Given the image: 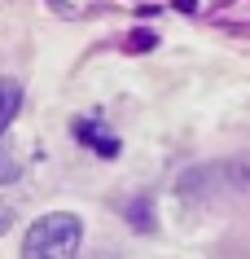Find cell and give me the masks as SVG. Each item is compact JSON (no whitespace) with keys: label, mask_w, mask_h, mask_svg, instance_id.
I'll list each match as a JSON object with an SVG mask.
<instances>
[{"label":"cell","mask_w":250,"mask_h":259,"mask_svg":"<svg viewBox=\"0 0 250 259\" xmlns=\"http://www.w3.org/2000/svg\"><path fill=\"white\" fill-rule=\"evenodd\" d=\"M83 246V220L75 211H48L27 229L22 259H79Z\"/></svg>","instance_id":"cell-1"},{"label":"cell","mask_w":250,"mask_h":259,"mask_svg":"<svg viewBox=\"0 0 250 259\" xmlns=\"http://www.w3.org/2000/svg\"><path fill=\"white\" fill-rule=\"evenodd\" d=\"M75 137H79L92 154H101V158H114V154H119V137H114L110 127H101L97 119H75Z\"/></svg>","instance_id":"cell-2"},{"label":"cell","mask_w":250,"mask_h":259,"mask_svg":"<svg viewBox=\"0 0 250 259\" xmlns=\"http://www.w3.org/2000/svg\"><path fill=\"white\" fill-rule=\"evenodd\" d=\"M22 110V83L18 79H0V137L9 132V123L18 119Z\"/></svg>","instance_id":"cell-3"},{"label":"cell","mask_w":250,"mask_h":259,"mask_svg":"<svg viewBox=\"0 0 250 259\" xmlns=\"http://www.w3.org/2000/svg\"><path fill=\"white\" fill-rule=\"evenodd\" d=\"M127 220H132L136 229H154V215H149V198H136V202H127Z\"/></svg>","instance_id":"cell-4"},{"label":"cell","mask_w":250,"mask_h":259,"mask_svg":"<svg viewBox=\"0 0 250 259\" xmlns=\"http://www.w3.org/2000/svg\"><path fill=\"white\" fill-rule=\"evenodd\" d=\"M22 176V163H18L9 150H0V185H9V180H18Z\"/></svg>","instance_id":"cell-5"},{"label":"cell","mask_w":250,"mask_h":259,"mask_svg":"<svg viewBox=\"0 0 250 259\" xmlns=\"http://www.w3.org/2000/svg\"><path fill=\"white\" fill-rule=\"evenodd\" d=\"M154 44H158V40H154V31H136V40L127 44V49H154Z\"/></svg>","instance_id":"cell-6"}]
</instances>
